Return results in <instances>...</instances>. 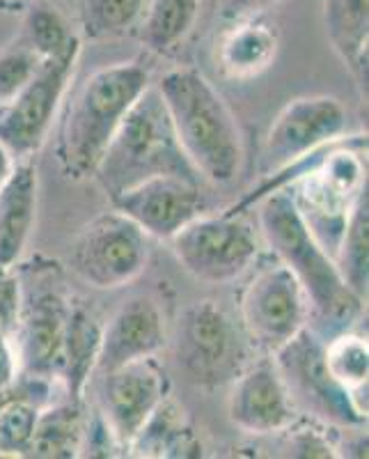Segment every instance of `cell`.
I'll return each mask as SVG.
<instances>
[{
	"label": "cell",
	"mask_w": 369,
	"mask_h": 459,
	"mask_svg": "<svg viewBox=\"0 0 369 459\" xmlns=\"http://www.w3.org/2000/svg\"><path fill=\"white\" fill-rule=\"evenodd\" d=\"M257 219L273 257H278L305 290L310 301L307 326L323 340L354 329L365 310V299L344 282L333 257L323 251V246L303 223L287 188L270 191L257 200Z\"/></svg>",
	"instance_id": "cell-1"
},
{
	"label": "cell",
	"mask_w": 369,
	"mask_h": 459,
	"mask_svg": "<svg viewBox=\"0 0 369 459\" xmlns=\"http://www.w3.org/2000/svg\"><path fill=\"white\" fill-rule=\"evenodd\" d=\"M363 150H367V138L358 143L339 138L303 161L269 175V182L262 184L257 195H250L245 204L253 200L257 203L270 191L287 188L303 223L333 257L351 209L367 188V157L363 159Z\"/></svg>",
	"instance_id": "cell-2"
},
{
	"label": "cell",
	"mask_w": 369,
	"mask_h": 459,
	"mask_svg": "<svg viewBox=\"0 0 369 459\" xmlns=\"http://www.w3.org/2000/svg\"><path fill=\"white\" fill-rule=\"evenodd\" d=\"M154 88L193 170L213 184L232 182L244 163V136L223 94L188 67L167 72Z\"/></svg>",
	"instance_id": "cell-3"
},
{
	"label": "cell",
	"mask_w": 369,
	"mask_h": 459,
	"mask_svg": "<svg viewBox=\"0 0 369 459\" xmlns=\"http://www.w3.org/2000/svg\"><path fill=\"white\" fill-rule=\"evenodd\" d=\"M150 85V72L141 63H115L92 72L76 88L57 145V159L69 179L94 175L124 115Z\"/></svg>",
	"instance_id": "cell-4"
},
{
	"label": "cell",
	"mask_w": 369,
	"mask_h": 459,
	"mask_svg": "<svg viewBox=\"0 0 369 459\" xmlns=\"http://www.w3.org/2000/svg\"><path fill=\"white\" fill-rule=\"evenodd\" d=\"M154 175L200 178L179 147L161 94L150 85L110 138L94 178L99 179L106 195L113 200L122 191Z\"/></svg>",
	"instance_id": "cell-5"
},
{
	"label": "cell",
	"mask_w": 369,
	"mask_h": 459,
	"mask_svg": "<svg viewBox=\"0 0 369 459\" xmlns=\"http://www.w3.org/2000/svg\"><path fill=\"white\" fill-rule=\"evenodd\" d=\"M239 317L245 340L270 356L310 324V301L296 276L273 257L245 282Z\"/></svg>",
	"instance_id": "cell-6"
},
{
	"label": "cell",
	"mask_w": 369,
	"mask_h": 459,
	"mask_svg": "<svg viewBox=\"0 0 369 459\" xmlns=\"http://www.w3.org/2000/svg\"><path fill=\"white\" fill-rule=\"evenodd\" d=\"M179 264L198 281L223 285L244 276L260 257L255 228L236 212L195 216L170 239Z\"/></svg>",
	"instance_id": "cell-7"
},
{
	"label": "cell",
	"mask_w": 369,
	"mask_h": 459,
	"mask_svg": "<svg viewBox=\"0 0 369 459\" xmlns=\"http://www.w3.org/2000/svg\"><path fill=\"white\" fill-rule=\"evenodd\" d=\"M244 331L220 303L204 299L182 313L177 322V360L198 386H223L248 366Z\"/></svg>",
	"instance_id": "cell-8"
},
{
	"label": "cell",
	"mask_w": 369,
	"mask_h": 459,
	"mask_svg": "<svg viewBox=\"0 0 369 459\" xmlns=\"http://www.w3.org/2000/svg\"><path fill=\"white\" fill-rule=\"evenodd\" d=\"M150 237L117 209L90 221L69 248V269L94 290H117L141 276Z\"/></svg>",
	"instance_id": "cell-9"
},
{
	"label": "cell",
	"mask_w": 369,
	"mask_h": 459,
	"mask_svg": "<svg viewBox=\"0 0 369 459\" xmlns=\"http://www.w3.org/2000/svg\"><path fill=\"white\" fill-rule=\"evenodd\" d=\"M278 370L287 384L291 402L313 413L323 425L358 429L367 425V416L358 411L354 397L335 381L323 356V338L310 326L276 351Z\"/></svg>",
	"instance_id": "cell-10"
},
{
	"label": "cell",
	"mask_w": 369,
	"mask_h": 459,
	"mask_svg": "<svg viewBox=\"0 0 369 459\" xmlns=\"http://www.w3.org/2000/svg\"><path fill=\"white\" fill-rule=\"evenodd\" d=\"M81 47L42 57L39 69L14 100L0 106V143L12 157L30 159L47 143L57 108L63 104L79 63Z\"/></svg>",
	"instance_id": "cell-11"
},
{
	"label": "cell",
	"mask_w": 369,
	"mask_h": 459,
	"mask_svg": "<svg viewBox=\"0 0 369 459\" xmlns=\"http://www.w3.org/2000/svg\"><path fill=\"white\" fill-rule=\"evenodd\" d=\"M348 113L342 101L328 94H307L291 100L266 131L262 170L276 175L313 152L339 141L347 134Z\"/></svg>",
	"instance_id": "cell-12"
},
{
	"label": "cell",
	"mask_w": 369,
	"mask_h": 459,
	"mask_svg": "<svg viewBox=\"0 0 369 459\" xmlns=\"http://www.w3.org/2000/svg\"><path fill=\"white\" fill-rule=\"evenodd\" d=\"M99 377V416L117 448L126 450L167 397L170 384L157 356L131 360Z\"/></svg>",
	"instance_id": "cell-13"
},
{
	"label": "cell",
	"mask_w": 369,
	"mask_h": 459,
	"mask_svg": "<svg viewBox=\"0 0 369 459\" xmlns=\"http://www.w3.org/2000/svg\"><path fill=\"white\" fill-rule=\"evenodd\" d=\"M113 209L129 216L147 237L170 241L186 223L202 214L200 179L154 175L115 195Z\"/></svg>",
	"instance_id": "cell-14"
},
{
	"label": "cell",
	"mask_w": 369,
	"mask_h": 459,
	"mask_svg": "<svg viewBox=\"0 0 369 459\" xmlns=\"http://www.w3.org/2000/svg\"><path fill=\"white\" fill-rule=\"evenodd\" d=\"M296 404L291 402L287 384L273 356L245 366L232 381L227 397V416L235 428L255 437L285 434L296 425Z\"/></svg>",
	"instance_id": "cell-15"
},
{
	"label": "cell",
	"mask_w": 369,
	"mask_h": 459,
	"mask_svg": "<svg viewBox=\"0 0 369 459\" xmlns=\"http://www.w3.org/2000/svg\"><path fill=\"white\" fill-rule=\"evenodd\" d=\"M72 303L56 290L23 297L21 317L12 338L19 359V375L32 381L60 379L63 342Z\"/></svg>",
	"instance_id": "cell-16"
},
{
	"label": "cell",
	"mask_w": 369,
	"mask_h": 459,
	"mask_svg": "<svg viewBox=\"0 0 369 459\" xmlns=\"http://www.w3.org/2000/svg\"><path fill=\"white\" fill-rule=\"evenodd\" d=\"M166 347V319L150 297H133L115 310L101 329L97 375L115 370L131 360L151 359Z\"/></svg>",
	"instance_id": "cell-17"
},
{
	"label": "cell",
	"mask_w": 369,
	"mask_h": 459,
	"mask_svg": "<svg viewBox=\"0 0 369 459\" xmlns=\"http://www.w3.org/2000/svg\"><path fill=\"white\" fill-rule=\"evenodd\" d=\"M39 178L30 159H19L0 186V266H16L28 248L37 219Z\"/></svg>",
	"instance_id": "cell-18"
},
{
	"label": "cell",
	"mask_w": 369,
	"mask_h": 459,
	"mask_svg": "<svg viewBox=\"0 0 369 459\" xmlns=\"http://www.w3.org/2000/svg\"><path fill=\"white\" fill-rule=\"evenodd\" d=\"M280 32L262 14L239 19L219 44V65L225 76L250 81L276 63Z\"/></svg>",
	"instance_id": "cell-19"
},
{
	"label": "cell",
	"mask_w": 369,
	"mask_h": 459,
	"mask_svg": "<svg viewBox=\"0 0 369 459\" xmlns=\"http://www.w3.org/2000/svg\"><path fill=\"white\" fill-rule=\"evenodd\" d=\"M328 42L367 100L369 0H323Z\"/></svg>",
	"instance_id": "cell-20"
},
{
	"label": "cell",
	"mask_w": 369,
	"mask_h": 459,
	"mask_svg": "<svg viewBox=\"0 0 369 459\" xmlns=\"http://www.w3.org/2000/svg\"><path fill=\"white\" fill-rule=\"evenodd\" d=\"M101 326L83 306H72L67 317V331L63 342V366L60 379L67 386L69 400L83 402L85 388L97 370L101 350Z\"/></svg>",
	"instance_id": "cell-21"
},
{
	"label": "cell",
	"mask_w": 369,
	"mask_h": 459,
	"mask_svg": "<svg viewBox=\"0 0 369 459\" xmlns=\"http://www.w3.org/2000/svg\"><path fill=\"white\" fill-rule=\"evenodd\" d=\"M126 450L135 457H198L202 446L188 425L184 409L166 397Z\"/></svg>",
	"instance_id": "cell-22"
},
{
	"label": "cell",
	"mask_w": 369,
	"mask_h": 459,
	"mask_svg": "<svg viewBox=\"0 0 369 459\" xmlns=\"http://www.w3.org/2000/svg\"><path fill=\"white\" fill-rule=\"evenodd\" d=\"M85 429H88V418L81 409V402L67 400L48 409H39L28 457H79V455H83Z\"/></svg>",
	"instance_id": "cell-23"
},
{
	"label": "cell",
	"mask_w": 369,
	"mask_h": 459,
	"mask_svg": "<svg viewBox=\"0 0 369 459\" xmlns=\"http://www.w3.org/2000/svg\"><path fill=\"white\" fill-rule=\"evenodd\" d=\"M323 356L330 375L339 386L354 397L360 413L367 416V377H369V342L367 335L354 329L342 331L333 338L323 340Z\"/></svg>",
	"instance_id": "cell-24"
},
{
	"label": "cell",
	"mask_w": 369,
	"mask_h": 459,
	"mask_svg": "<svg viewBox=\"0 0 369 459\" xmlns=\"http://www.w3.org/2000/svg\"><path fill=\"white\" fill-rule=\"evenodd\" d=\"M202 0H150L142 14L141 39L150 51L167 53L191 35Z\"/></svg>",
	"instance_id": "cell-25"
},
{
	"label": "cell",
	"mask_w": 369,
	"mask_h": 459,
	"mask_svg": "<svg viewBox=\"0 0 369 459\" xmlns=\"http://www.w3.org/2000/svg\"><path fill=\"white\" fill-rule=\"evenodd\" d=\"M344 282H347L360 299L367 297L369 285V194L365 188L356 200L338 251L333 255Z\"/></svg>",
	"instance_id": "cell-26"
},
{
	"label": "cell",
	"mask_w": 369,
	"mask_h": 459,
	"mask_svg": "<svg viewBox=\"0 0 369 459\" xmlns=\"http://www.w3.org/2000/svg\"><path fill=\"white\" fill-rule=\"evenodd\" d=\"M150 0H85L83 26L94 39L115 37L141 23Z\"/></svg>",
	"instance_id": "cell-27"
},
{
	"label": "cell",
	"mask_w": 369,
	"mask_h": 459,
	"mask_svg": "<svg viewBox=\"0 0 369 459\" xmlns=\"http://www.w3.org/2000/svg\"><path fill=\"white\" fill-rule=\"evenodd\" d=\"M28 47L35 48L42 57L60 56L73 47H81V39L72 32L60 12L51 7H35L26 19Z\"/></svg>",
	"instance_id": "cell-28"
},
{
	"label": "cell",
	"mask_w": 369,
	"mask_h": 459,
	"mask_svg": "<svg viewBox=\"0 0 369 459\" xmlns=\"http://www.w3.org/2000/svg\"><path fill=\"white\" fill-rule=\"evenodd\" d=\"M39 407L30 400L0 404V457H28Z\"/></svg>",
	"instance_id": "cell-29"
},
{
	"label": "cell",
	"mask_w": 369,
	"mask_h": 459,
	"mask_svg": "<svg viewBox=\"0 0 369 459\" xmlns=\"http://www.w3.org/2000/svg\"><path fill=\"white\" fill-rule=\"evenodd\" d=\"M42 56L30 47L10 48L0 56V106L12 101L35 76Z\"/></svg>",
	"instance_id": "cell-30"
},
{
	"label": "cell",
	"mask_w": 369,
	"mask_h": 459,
	"mask_svg": "<svg viewBox=\"0 0 369 459\" xmlns=\"http://www.w3.org/2000/svg\"><path fill=\"white\" fill-rule=\"evenodd\" d=\"M21 308L23 290L14 266H0V333L14 338Z\"/></svg>",
	"instance_id": "cell-31"
},
{
	"label": "cell",
	"mask_w": 369,
	"mask_h": 459,
	"mask_svg": "<svg viewBox=\"0 0 369 459\" xmlns=\"http://www.w3.org/2000/svg\"><path fill=\"white\" fill-rule=\"evenodd\" d=\"M16 377H19V359L12 338L0 333V395L14 386Z\"/></svg>",
	"instance_id": "cell-32"
},
{
	"label": "cell",
	"mask_w": 369,
	"mask_h": 459,
	"mask_svg": "<svg viewBox=\"0 0 369 459\" xmlns=\"http://www.w3.org/2000/svg\"><path fill=\"white\" fill-rule=\"evenodd\" d=\"M280 0H223L220 3V14L229 22H239V19H248V16H257L270 5H276Z\"/></svg>",
	"instance_id": "cell-33"
},
{
	"label": "cell",
	"mask_w": 369,
	"mask_h": 459,
	"mask_svg": "<svg viewBox=\"0 0 369 459\" xmlns=\"http://www.w3.org/2000/svg\"><path fill=\"white\" fill-rule=\"evenodd\" d=\"M14 166H16V159L12 157V152L0 143V186L7 182V178L12 175Z\"/></svg>",
	"instance_id": "cell-34"
},
{
	"label": "cell",
	"mask_w": 369,
	"mask_h": 459,
	"mask_svg": "<svg viewBox=\"0 0 369 459\" xmlns=\"http://www.w3.org/2000/svg\"><path fill=\"white\" fill-rule=\"evenodd\" d=\"M3 3H14V0H3Z\"/></svg>",
	"instance_id": "cell-35"
}]
</instances>
